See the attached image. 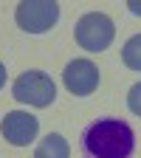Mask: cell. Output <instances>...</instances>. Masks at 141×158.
<instances>
[{
	"label": "cell",
	"instance_id": "cell-1",
	"mask_svg": "<svg viewBox=\"0 0 141 158\" xmlns=\"http://www.w3.org/2000/svg\"><path fill=\"white\" fill-rule=\"evenodd\" d=\"M79 150H82V158H133L135 130L124 118H96L82 130Z\"/></svg>",
	"mask_w": 141,
	"mask_h": 158
},
{
	"label": "cell",
	"instance_id": "cell-2",
	"mask_svg": "<svg viewBox=\"0 0 141 158\" xmlns=\"http://www.w3.org/2000/svg\"><path fill=\"white\" fill-rule=\"evenodd\" d=\"M11 96L20 105H31V107H48L56 99V85L45 71H26L14 79Z\"/></svg>",
	"mask_w": 141,
	"mask_h": 158
},
{
	"label": "cell",
	"instance_id": "cell-3",
	"mask_svg": "<svg viewBox=\"0 0 141 158\" xmlns=\"http://www.w3.org/2000/svg\"><path fill=\"white\" fill-rule=\"evenodd\" d=\"M113 37H116V26H113V20L107 14L88 11V14L79 17V23H76V43L82 45L85 51L99 54V51L110 48Z\"/></svg>",
	"mask_w": 141,
	"mask_h": 158
},
{
	"label": "cell",
	"instance_id": "cell-4",
	"mask_svg": "<svg viewBox=\"0 0 141 158\" xmlns=\"http://www.w3.org/2000/svg\"><path fill=\"white\" fill-rule=\"evenodd\" d=\"M14 20L28 34H45L59 20V6L54 0H23L14 11Z\"/></svg>",
	"mask_w": 141,
	"mask_h": 158
},
{
	"label": "cell",
	"instance_id": "cell-5",
	"mask_svg": "<svg viewBox=\"0 0 141 158\" xmlns=\"http://www.w3.org/2000/svg\"><path fill=\"white\" fill-rule=\"evenodd\" d=\"M37 130H39L37 116H31L26 110H11V113L3 116V122H0L3 138L9 144H14V147H28L37 138Z\"/></svg>",
	"mask_w": 141,
	"mask_h": 158
},
{
	"label": "cell",
	"instance_id": "cell-6",
	"mask_svg": "<svg viewBox=\"0 0 141 158\" xmlns=\"http://www.w3.org/2000/svg\"><path fill=\"white\" fill-rule=\"evenodd\" d=\"M62 82L73 96H88L99 85V68L90 59H71L62 71Z\"/></svg>",
	"mask_w": 141,
	"mask_h": 158
},
{
	"label": "cell",
	"instance_id": "cell-7",
	"mask_svg": "<svg viewBox=\"0 0 141 158\" xmlns=\"http://www.w3.org/2000/svg\"><path fill=\"white\" fill-rule=\"evenodd\" d=\"M68 155H71L68 141L59 133H48L34 150V158H68Z\"/></svg>",
	"mask_w": 141,
	"mask_h": 158
},
{
	"label": "cell",
	"instance_id": "cell-8",
	"mask_svg": "<svg viewBox=\"0 0 141 158\" xmlns=\"http://www.w3.org/2000/svg\"><path fill=\"white\" fill-rule=\"evenodd\" d=\"M122 59H124V65L133 68V71H141V34H133L124 48H122Z\"/></svg>",
	"mask_w": 141,
	"mask_h": 158
},
{
	"label": "cell",
	"instance_id": "cell-9",
	"mask_svg": "<svg viewBox=\"0 0 141 158\" xmlns=\"http://www.w3.org/2000/svg\"><path fill=\"white\" fill-rule=\"evenodd\" d=\"M127 107H130L135 116H141V82H135V85L130 88V93H127Z\"/></svg>",
	"mask_w": 141,
	"mask_h": 158
},
{
	"label": "cell",
	"instance_id": "cell-10",
	"mask_svg": "<svg viewBox=\"0 0 141 158\" xmlns=\"http://www.w3.org/2000/svg\"><path fill=\"white\" fill-rule=\"evenodd\" d=\"M127 9H130L133 14H138V17H141V0H130V3H127Z\"/></svg>",
	"mask_w": 141,
	"mask_h": 158
},
{
	"label": "cell",
	"instance_id": "cell-11",
	"mask_svg": "<svg viewBox=\"0 0 141 158\" xmlns=\"http://www.w3.org/2000/svg\"><path fill=\"white\" fill-rule=\"evenodd\" d=\"M3 85H6V65L0 62V88H3Z\"/></svg>",
	"mask_w": 141,
	"mask_h": 158
}]
</instances>
